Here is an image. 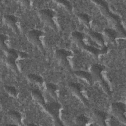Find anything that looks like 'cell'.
<instances>
[{"instance_id":"484cf974","label":"cell","mask_w":126,"mask_h":126,"mask_svg":"<svg viewBox=\"0 0 126 126\" xmlns=\"http://www.w3.org/2000/svg\"><path fill=\"white\" fill-rule=\"evenodd\" d=\"M17 53H18V54L19 58L20 59H26L28 57V55L27 54L25 53V52H23L17 50Z\"/></svg>"},{"instance_id":"e0dca14e","label":"cell","mask_w":126,"mask_h":126,"mask_svg":"<svg viewBox=\"0 0 126 126\" xmlns=\"http://www.w3.org/2000/svg\"><path fill=\"white\" fill-rule=\"evenodd\" d=\"M45 88L46 92L49 94V95L54 99L57 100L58 98L57 94L56 93L57 86L53 83H48L46 84Z\"/></svg>"},{"instance_id":"ba28073f","label":"cell","mask_w":126,"mask_h":126,"mask_svg":"<svg viewBox=\"0 0 126 126\" xmlns=\"http://www.w3.org/2000/svg\"><path fill=\"white\" fill-rule=\"evenodd\" d=\"M68 87L72 94L79 99L84 106H88V100L83 94L82 93L81 86L79 84L71 82L68 83Z\"/></svg>"},{"instance_id":"5b68a950","label":"cell","mask_w":126,"mask_h":126,"mask_svg":"<svg viewBox=\"0 0 126 126\" xmlns=\"http://www.w3.org/2000/svg\"><path fill=\"white\" fill-rule=\"evenodd\" d=\"M61 108V105L57 101L51 102L48 104H46L44 109L45 111L50 115L53 119L55 125L56 126H63L59 118V111Z\"/></svg>"},{"instance_id":"277c9868","label":"cell","mask_w":126,"mask_h":126,"mask_svg":"<svg viewBox=\"0 0 126 126\" xmlns=\"http://www.w3.org/2000/svg\"><path fill=\"white\" fill-rule=\"evenodd\" d=\"M55 12L49 9H44L39 10L38 15L40 20L50 29L56 31L57 27L53 20Z\"/></svg>"},{"instance_id":"ac0fdd59","label":"cell","mask_w":126,"mask_h":126,"mask_svg":"<svg viewBox=\"0 0 126 126\" xmlns=\"http://www.w3.org/2000/svg\"><path fill=\"white\" fill-rule=\"evenodd\" d=\"M8 116L16 125H21L22 124V117L19 112L15 110H10L8 112Z\"/></svg>"},{"instance_id":"9c48e42d","label":"cell","mask_w":126,"mask_h":126,"mask_svg":"<svg viewBox=\"0 0 126 126\" xmlns=\"http://www.w3.org/2000/svg\"><path fill=\"white\" fill-rule=\"evenodd\" d=\"M72 53L70 51L64 49L56 50L55 52V56L60 65L63 67H68L69 63L67 60L68 57L71 56Z\"/></svg>"},{"instance_id":"52a82bcc","label":"cell","mask_w":126,"mask_h":126,"mask_svg":"<svg viewBox=\"0 0 126 126\" xmlns=\"http://www.w3.org/2000/svg\"><path fill=\"white\" fill-rule=\"evenodd\" d=\"M43 34V32L40 30H32L30 31L27 35L28 40L41 52L44 51L43 46L40 40V37Z\"/></svg>"},{"instance_id":"4316f807","label":"cell","mask_w":126,"mask_h":126,"mask_svg":"<svg viewBox=\"0 0 126 126\" xmlns=\"http://www.w3.org/2000/svg\"><path fill=\"white\" fill-rule=\"evenodd\" d=\"M22 4H23L25 6H28L30 5V2L29 1H22Z\"/></svg>"},{"instance_id":"7402d4cb","label":"cell","mask_w":126,"mask_h":126,"mask_svg":"<svg viewBox=\"0 0 126 126\" xmlns=\"http://www.w3.org/2000/svg\"><path fill=\"white\" fill-rule=\"evenodd\" d=\"M4 90L10 96L14 98L17 97V92L14 87L6 86L4 87Z\"/></svg>"},{"instance_id":"3957f363","label":"cell","mask_w":126,"mask_h":126,"mask_svg":"<svg viewBox=\"0 0 126 126\" xmlns=\"http://www.w3.org/2000/svg\"><path fill=\"white\" fill-rule=\"evenodd\" d=\"M105 69V66L100 64H94L91 68V74L94 82H97L101 87L103 91L108 95H110L111 92L107 82L103 78L102 72Z\"/></svg>"},{"instance_id":"30bf717a","label":"cell","mask_w":126,"mask_h":126,"mask_svg":"<svg viewBox=\"0 0 126 126\" xmlns=\"http://www.w3.org/2000/svg\"><path fill=\"white\" fill-rule=\"evenodd\" d=\"M85 32L88 35V36L90 37L92 40L95 42L96 44H98L99 46L101 47V48L106 46L105 45L103 36L101 33L93 32L90 30V29H86L85 30Z\"/></svg>"},{"instance_id":"44dd1931","label":"cell","mask_w":126,"mask_h":126,"mask_svg":"<svg viewBox=\"0 0 126 126\" xmlns=\"http://www.w3.org/2000/svg\"><path fill=\"white\" fill-rule=\"evenodd\" d=\"M89 122V120L87 117L84 115H81L76 117L75 123L78 126H86Z\"/></svg>"},{"instance_id":"6da1fadb","label":"cell","mask_w":126,"mask_h":126,"mask_svg":"<svg viewBox=\"0 0 126 126\" xmlns=\"http://www.w3.org/2000/svg\"><path fill=\"white\" fill-rule=\"evenodd\" d=\"M99 9L101 14L106 19L109 23L112 26L117 34L118 33L122 37H126L125 30L121 24V20L120 17L112 13L108 8L107 3L103 0H92Z\"/></svg>"},{"instance_id":"d4e9b609","label":"cell","mask_w":126,"mask_h":126,"mask_svg":"<svg viewBox=\"0 0 126 126\" xmlns=\"http://www.w3.org/2000/svg\"><path fill=\"white\" fill-rule=\"evenodd\" d=\"M5 54H6L7 57L11 58L16 60L19 58L17 50H14L13 49H8Z\"/></svg>"},{"instance_id":"83f0119b","label":"cell","mask_w":126,"mask_h":126,"mask_svg":"<svg viewBox=\"0 0 126 126\" xmlns=\"http://www.w3.org/2000/svg\"><path fill=\"white\" fill-rule=\"evenodd\" d=\"M28 125H29V126H35V124H29Z\"/></svg>"},{"instance_id":"d6986e66","label":"cell","mask_w":126,"mask_h":126,"mask_svg":"<svg viewBox=\"0 0 126 126\" xmlns=\"http://www.w3.org/2000/svg\"><path fill=\"white\" fill-rule=\"evenodd\" d=\"M78 19L86 27V29H90V18L89 15L85 13H78L76 14Z\"/></svg>"},{"instance_id":"603a6c76","label":"cell","mask_w":126,"mask_h":126,"mask_svg":"<svg viewBox=\"0 0 126 126\" xmlns=\"http://www.w3.org/2000/svg\"><path fill=\"white\" fill-rule=\"evenodd\" d=\"M55 2L62 5L64 7V8L65 9L68 11L69 12L72 11V7L70 2L69 1L65 0H56Z\"/></svg>"},{"instance_id":"9a60e30c","label":"cell","mask_w":126,"mask_h":126,"mask_svg":"<svg viewBox=\"0 0 126 126\" xmlns=\"http://www.w3.org/2000/svg\"><path fill=\"white\" fill-rule=\"evenodd\" d=\"M104 35L107 40L110 43L116 44V39L117 36V33L113 29H105L104 30Z\"/></svg>"},{"instance_id":"7a4b0ae2","label":"cell","mask_w":126,"mask_h":126,"mask_svg":"<svg viewBox=\"0 0 126 126\" xmlns=\"http://www.w3.org/2000/svg\"><path fill=\"white\" fill-rule=\"evenodd\" d=\"M84 34L81 32L75 31L71 33V38L76 45L82 50L87 52L92 55L97 57L99 55L105 54L107 53L108 48L105 46L101 49L86 45L84 42Z\"/></svg>"},{"instance_id":"4fadbf2b","label":"cell","mask_w":126,"mask_h":126,"mask_svg":"<svg viewBox=\"0 0 126 126\" xmlns=\"http://www.w3.org/2000/svg\"><path fill=\"white\" fill-rule=\"evenodd\" d=\"M75 76L86 81L89 85H92L94 82L91 73L83 70H77L73 72Z\"/></svg>"},{"instance_id":"ffe728a7","label":"cell","mask_w":126,"mask_h":126,"mask_svg":"<svg viewBox=\"0 0 126 126\" xmlns=\"http://www.w3.org/2000/svg\"><path fill=\"white\" fill-rule=\"evenodd\" d=\"M15 61L16 60L9 57H6L5 60L7 66L15 73H17L18 72V70Z\"/></svg>"},{"instance_id":"2e32d148","label":"cell","mask_w":126,"mask_h":126,"mask_svg":"<svg viewBox=\"0 0 126 126\" xmlns=\"http://www.w3.org/2000/svg\"><path fill=\"white\" fill-rule=\"evenodd\" d=\"M28 80L33 84L42 87L44 82L43 79L40 76L35 74H29L27 76Z\"/></svg>"},{"instance_id":"8992f818","label":"cell","mask_w":126,"mask_h":126,"mask_svg":"<svg viewBox=\"0 0 126 126\" xmlns=\"http://www.w3.org/2000/svg\"><path fill=\"white\" fill-rule=\"evenodd\" d=\"M111 110L114 116L121 123H126V105L121 102H115L111 104Z\"/></svg>"},{"instance_id":"7c38bea8","label":"cell","mask_w":126,"mask_h":126,"mask_svg":"<svg viewBox=\"0 0 126 126\" xmlns=\"http://www.w3.org/2000/svg\"><path fill=\"white\" fill-rule=\"evenodd\" d=\"M3 20L4 23L10 28L15 34L18 33V28L16 25L17 18L16 17L12 15H6L3 16Z\"/></svg>"},{"instance_id":"5bb4252c","label":"cell","mask_w":126,"mask_h":126,"mask_svg":"<svg viewBox=\"0 0 126 126\" xmlns=\"http://www.w3.org/2000/svg\"><path fill=\"white\" fill-rule=\"evenodd\" d=\"M31 95L33 100L39 104L44 109L46 107V103L41 92L36 89L32 90L31 91Z\"/></svg>"},{"instance_id":"8fae6325","label":"cell","mask_w":126,"mask_h":126,"mask_svg":"<svg viewBox=\"0 0 126 126\" xmlns=\"http://www.w3.org/2000/svg\"><path fill=\"white\" fill-rule=\"evenodd\" d=\"M92 118L94 121L99 126H106L107 114L100 110H95L93 112Z\"/></svg>"},{"instance_id":"cb8c5ba5","label":"cell","mask_w":126,"mask_h":126,"mask_svg":"<svg viewBox=\"0 0 126 126\" xmlns=\"http://www.w3.org/2000/svg\"><path fill=\"white\" fill-rule=\"evenodd\" d=\"M7 39V37L4 34H1L0 36V47L1 50L4 52L5 53L8 50V48L7 47L6 43L5 41Z\"/></svg>"}]
</instances>
